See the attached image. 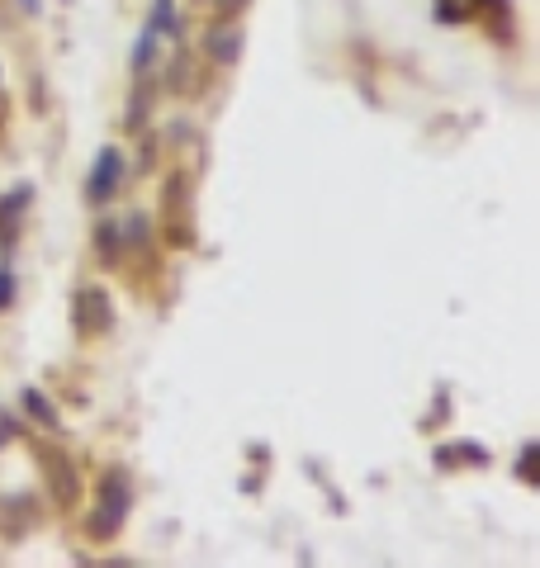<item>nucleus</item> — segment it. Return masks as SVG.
I'll use <instances>...</instances> for the list:
<instances>
[{
    "label": "nucleus",
    "mask_w": 540,
    "mask_h": 568,
    "mask_svg": "<svg viewBox=\"0 0 540 568\" xmlns=\"http://www.w3.org/2000/svg\"><path fill=\"white\" fill-rule=\"evenodd\" d=\"M128 507H133V483H128L124 469H105V479H100V497H95V507L86 516V535L90 540H114V535L124 531L128 521Z\"/></svg>",
    "instance_id": "obj_1"
},
{
    "label": "nucleus",
    "mask_w": 540,
    "mask_h": 568,
    "mask_svg": "<svg viewBox=\"0 0 540 568\" xmlns=\"http://www.w3.org/2000/svg\"><path fill=\"white\" fill-rule=\"evenodd\" d=\"M19 5H24V10H29V15H34V10H38V0H19Z\"/></svg>",
    "instance_id": "obj_14"
},
{
    "label": "nucleus",
    "mask_w": 540,
    "mask_h": 568,
    "mask_svg": "<svg viewBox=\"0 0 540 568\" xmlns=\"http://www.w3.org/2000/svg\"><path fill=\"white\" fill-rule=\"evenodd\" d=\"M0 119H5V100H0Z\"/></svg>",
    "instance_id": "obj_15"
},
{
    "label": "nucleus",
    "mask_w": 540,
    "mask_h": 568,
    "mask_svg": "<svg viewBox=\"0 0 540 568\" xmlns=\"http://www.w3.org/2000/svg\"><path fill=\"white\" fill-rule=\"evenodd\" d=\"M10 303H15V275L0 270V308H10Z\"/></svg>",
    "instance_id": "obj_13"
},
{
    "label": "nucleus",
    "mask_w": 540,
    "mask_h": 568,
    "mask_svg": "<svg viewBox=\"0 0 540 568\" xmlns=\"http://www.w3.org/2000/svg\"><path fill=\"white\" fill-rule=\"evenodd\" d=\"M190 204H195V185L185 171H171L162 180V228L176 247H190Z\"/></svg>",
    "instance_id": "obj_2"
},
{
    "label": "nucleus",
    "mask_w": 540,
    "mask_h": 568,
    "mask_svg": "<svg viewBox=\"0 0 540 568\" xmlns=\"http://www.w3.org/2000/svg\"><path fill=\"white\" fill-rule=\"evenodd\" d=\"M147 29H152V34H171V29H176V5H171V0H152Z\"/></svg>",
    "instance_id": "obj_9"
},
{
    "label": "nucleus",
    "mask_w": 540,
    "mask_h": 568,
    "mask_svg": "<svg viewBox=\"0 0 540 568\" xmlns=\"http://www.w3.org/2000/svg\"><path fill=\"white\" fill-rule=\"evenodd\" d=\"M109 327H114V299H109L100 284H86L76 294V332L81 337H105Z\"/></svg>",
    "instance_id": "obj_4"
},
{
    "label": "nucleus",
    "mask_w": 540,
    "mask_h": 568,
    "mask_svg": "<svg viewBox=\"0 0 540 568\" xmlns=\"http://www.w3.org/2000/svg\"><path fill=\"white\" fill-rule=\"evenodd\" d=\"M24 408L34 412L38 422H48V426H57V408H53V403H48V398H43V393H38V389H29V393H24Z\"/></svg>",
    "instance_id": "obj_10"
},
{
    "label": "nucleus",
    "mask_w": 540,
    "mask_h": 568,
    "mask_svg": "<svg viewBox=\"0 0 540 568\" xmlns=\"http://www.w3.org/2000/svg\"><path fill=\"white\" fill-rule=\"evenodd\" d=\"M204 53H209V62H218V67H233L237 57H242V29H237V24H218V29H209Z\"/></svg>",
    "instance_id": "obj_6"
},
{
    "label": "nucleus",
    "mask_w": 540,
    "mask_h": 568,
    "mask_svg": "<svg viewBox=\"0 0 540 568\" xmlns=\"http://www.w3.org/2000/svg\"><path fill=\"white\" fill-rule=\"evenodd\" d=\"M95 251H100V261H105V266H119L124 228H119V223H100V232H95Z\"/></svg>",
    "instance_id": "obj_7"
},
{
    "label": "nucleus",
    "mask_w": 540,
    "mask_h": 568,
    "mask_svg": "<svg viewBox=\"0 0 540 568\" xmlns=\"http://www.w3.org/2000/svg\"><path fill=\"white\" fill-rule=\"evenodd\" d=\"M38 464H43V474H48V493L62 512H72L76 497H81V469L72 464V455L62 450V445H38Z\"/></svg>",
    "instance_id": "obj_3"
},
{
    "label": "nucleus",
    "mask_w": 540,
    "mask_h": 568,
    "mask_svg": "<svg viewBox=\"0 0 540 568\" xmlns=\"http://www.w3.org/2000/svg\"><path fill=\"white\" fill-rule=\"evenodd\" d=\"M157 38L162 34H152V29L138 34V43H133V76H147V71H152V62H157Z\"/></svg>",
    "instance_id": "obj_8"
},
{
    "label": "nucleus",
    "mask_w": 540,
    "mask_h": 568,
    "mask_svg": "<svg viewBox=\"0 0 540 568\" xmlns=\"http://www.w3.org/2000/svg\"><path fill=\"white\" fill-rule=\"evenodd\" d=\"M517 474H522V483H536V441H526L522 460H517Z\"/></svg>",
    "instance_id": "obj_11"
},
{
    "label": "nucleus",
    "mask_w": 540,
    "mask_h": 568,
    "mask_svg": "<svg viewBox=\"0 0 540 568\" xmlns=\"http://www.w3.org/2000/svg\"><path fill=\"white\" fill-rule=\"evenodd\" d=\"M128 166H124V152L119 147H100V157L90 166V180H86V195L95 204H109V199L119 195V185H124Z\"/></svg>",
    "instance_id": "obj_5"
},
{
    "label": "nucleus",
    "mask_w": 540,
    "mask_h": 568,
    "mask_svg": "<svg viewBox=\"0 0 540 568\" xmlns=\"http://www.w3.org/2000/svg\"><path fill=\"white\" fill-rule=\"evenodd\" d=\"M204 5H209V10H214L218 19H228V15H237V10H242L247 0H204Z\"/></svg>",
    "instance_id": "obj_12"
}]
</instances>
